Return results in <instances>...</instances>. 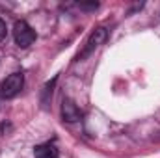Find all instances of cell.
Here are the masks:
<instances>
[{"mask_svg": "<svg viewBox=\"0 0 160 158\" xmlns=\"http://www.w3.org/2000/svg\"><path fill=\"white\" fill-rule=\"evenodd\" d=\"M108 37V32H106V28H102V26H99V28H95L91 34H89V37L86 39L84 43V47H82V50L78 52V56H77V62H82V60H86L89 54H93L104 41Z\"/></svg>", "mask_w": 160, "mask_h": 158, "instance_id": "obj_1", "label": "cell"}, {"mask_svg": "<svg viewBox=\"0 0 160 158\" xmlns=\"http://www.w3.org/2000/svg\"><path fill=\"white\" fill-rule=\"evenodd\" d=\"M24 86V75L22 73H11L9 77L0 82V99H13L21 93Z\"/></svg>", "mask_w": 160, "mask_h": 158, "instance_id": "obj_2", "label": "cell"}, {"mask_svg": "<svg viewBox=\"0 0 160 158\" xmlns=\"http://www.w3.org/2000/svg\"><path fill=\"white\" fill-rule=\"evenodd\" d=\"M6 34H8V28H6V22L0 19V43L6 39Z\"/></svg>", "mask_w": 160, "mask_h": 158, "instance_id": "obj_6", "label": "cell"}, {"mask_svg": "<svg viewBox=\"0 0 160 158\" xmlns=\"http://www.w3.org/2000/svg\"><path fill=\"white\" fill-rule=\"evenodd\" d=\"M13 39L21 48H28L36 41V32L26 21H17L13 26Z\"/></svg>", "mask_w": 160, "mask_h": 158, "instance_id": "obj_3", "label": "cell"}, {"mask_svg": "<svg viewBox=\"0 0 160 158\" xmlns=\"http://www.w3.org/2000/svg\"><path fill=\"white\" fill-rule=\"evenodd\" d=\"M80 116H82L80 108L75 104V101L63 99V102H62V119L67 121V123H75V121L80 119Z\"/></svg>", "mask_w": 160, "mask_h": 158, "instance_id": "obj_4", "label": "cell"}, {"mask_svg": "<svg viewBox=\"0 0 160 158\" xmlns=\"http://www.w3.org/2000/svg\"><path fill=\"white\" fill-rule=\"evenodd\" d=\"M60 151L54 143H41L34 149V158H58Z\"/></svg>", "mask_w": 160, "mask_h": 158, "instance_id": "obj_5", "label": "cell"}]
</instances>
